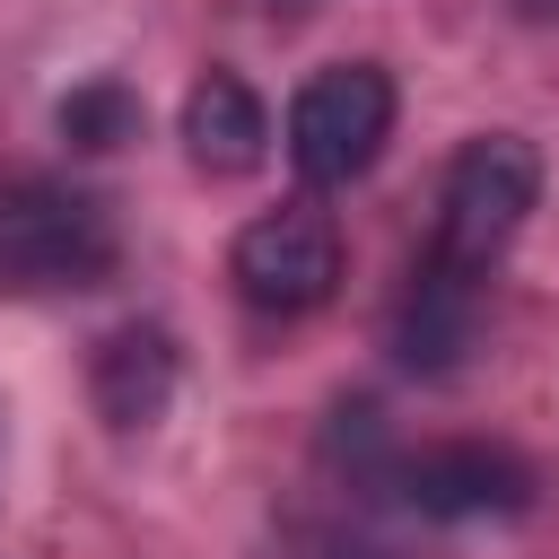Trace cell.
<instances>
[{
  "instance_id": "6da1fadb",
  "label": "cell",
  "mask_w": 559,
  "mask_h": 559,
  "mask_svg": "<svg viewBox=\"0 0 559 559\" xmlns=\"http://www.w3.org/2000/svg\"><path fill=\"white\" fill-rule=\"evenodd\" d=\"M114 210L61 175H17L0 183V297H52V288H96L114 271Z\"/></svg>"
},
{
  "instance_id": "7a4b0ae2",
  "label": "cell",
  "mask_w": 559,
  "mask_h": 559,
  "mask_svg": "<svg viewBox=\"0 0 559 559\" xmlns=\"http://www.w3.org/2000/svg\"><path fill=\"white\" fill-rule=\"evenodd\" d=\"M533 201H542V148L524 131H472L454 148V166H445L428 262H445L463 280H489V262L524 236Z\"/></svg>"
},
{
  "instance_id": "3957f363",
  "label": "cell",
  "mask_w": 559,
  "mask_h": 559,
  "mask_svg": "<svg viewBox=\"0 0 559 559\" xmlns=\"http://www.w3.org/2000/svg\"><path fill=\"white\" fill-rule=\"evenodd\" d=\"M384 140H393V70L384 61H332L288 105V166L314 192L358 183L384 157Z\"/></svg>"
},
{
  "instance_id": "277c9868",
  "label": "cell",
  "mask_w": 559,
  "mask_h": 559,
  "mask_svg": "<svg viewBox=\"0 0 559 559\" xmlns=\"http://www.w3.org/2000/svg\"><path fill=\"white\" fill-rule=\"evenodd\" d=\"M227 280H236V297L253 314H280V323L314 314L341 288V227H332V210H306V201L262 210L227 245Z\"/></svg>"
},
{
  "instance_id": "5b68a950",
  "label": "cell",
  "mask_w": 559,
  "mask_h": 559,
  "mask_svg": "<svg viewBox=\"0 0 559 559\" xmlns=\"http://www.w3.org/2000/svg\"><path fill=\"white\" fill-rule=\"evenodd\" d=\"M393 498L428 524H498V515H524L533 507V463L489 445V437H445V445H419L402 454L393 472Z\"/></svg>"
},
{
  "instance_id": "8992f818",
  "label": "cell",
  "mask_w": 559,
  "mask_h": 559,
  "mask_svg": "<svg viewBox=\"0 0 559 559\" xmlns=\"http://www.w3.org/2000/svg\"><path fill=\"white\" fill-rule=\"evenodd\" d=\"M175 131H183V157H192L210 183L253 175V166H262V148H271V114H262V96H253L236 70H201V79L183 87Z\"/></svg>"
},
{
  "instance_id": "52a82bcc",
  "label": "cell",
  "mask_w": 559,
  "mask_h": 559,
  "mask_svg": "<svg viewBox=\"0 0 559 559\" xmlns=\"http://www.w3.org/2000/svg\"><path fill=\"white\" fill-rule=\"evenodd\" d=\"M472 332H480V280H463L445 262H419L402 306H393V358L411 376H454Z\"/></svg>"
},
{
  "instance_id": "ba28073f",
  "label": "cell",
  "mask_w": 559,
  "mask_h": 559,
  "mask_svg": "<svg viewBox=\"0 0 559 559\" xmlns=\"http://www.w3.org/2000/svg\"><path fill=\"white\" fill-rule=\"evenodd\" d=\"M87 393H96V419L105 428H157L166 419V402H175V341L157 332V323H122L105 349H96V367H87Z\"/></svg>"
},
{
  "instance_id": "9c48e42d",
  "label": "cell",
  "mask_w": 559,
  "mask_h": 559,
  "mask_svg": "<svg viewBox=\"0 0 559 559\" xmlns=\"http://www.w3.org/2000/svg\"><path fill=\"white\" fill-rule=\"evenodd\" d=\"M61 140L87 148V157L140 140V96H131L122 79H87V87H70V96H61Z\"/></svg>"
},
{
  "instance_id": "30bf717a",
  "label": "cell",
  "mask_w": 559,
  "mask_h": 559,
  "mask_svg": "<svg viewBox=\"0 0 559 559\" xmlns=\"http://www.w3.org/2000/svg\"><path fill=\"white\" fill-rule=\"evenodd\" d=\"M524 9H533V17H559V0H524Z\"/></svg>"
}]
</instances>
